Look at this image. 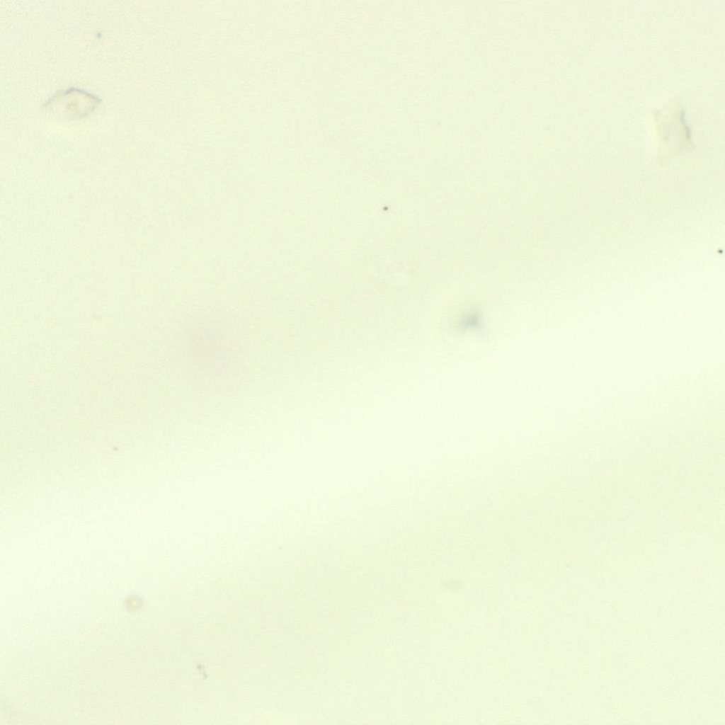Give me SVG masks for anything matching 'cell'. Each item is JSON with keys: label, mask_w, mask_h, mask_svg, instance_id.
I'll use <instances>...</instances> for the list:
<instances>
[{"label": "cell", "mask_w": 725, "mask_h": 725, "mask_svg": "<svg viewBox=\"0 0 725 725\" xmlns=\"http://www.w3.org/2000/svg\"><path fill=\"white\" fill-rule=\"evenodd\" d=\"M217 327L195 326L185 339L188 358L198 368L214 371L228 362L229 346L224 333Z\"/></svg>", "instance_id": "obj_1"}, {"label": "cell", "mask_w": 725, "mask_h": 725, "mask_svg": "<svg viewBox=\"0 0 725 725\" xmlns=\"http://www.w3.org/2000/svg\"><path fill=\"white\" fill-rule=\"evenodd\" d=\"M101 99L85 90L71 87L57 91L43 104V108L53 113L75 119L84 118L92 113Z\"/></svg>", "instance_id": "obj_2"}]
</instances>
